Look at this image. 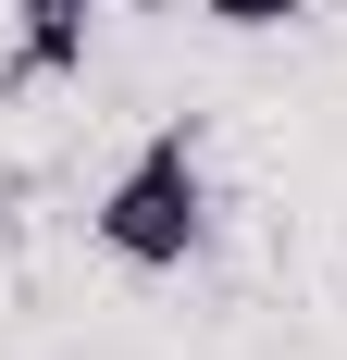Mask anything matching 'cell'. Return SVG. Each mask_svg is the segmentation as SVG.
<instances>
[{
  "instance_id": "3957f363",
  "label": "cell",
  "mask_w": 347,
  "mask_h": 360,
  "mask_svg": "<svg viewBox=\"0 0 347 360\" xmlns=\"http://www.w3.org/2000/svg\"><path fill=\"white\" fill-rule=\"evenodd\" d=\"M199 13H211L223 37H273V25H298L310 0H199Z\"/></svg>"
},
{
  "instance_id": "7a4b0ae2",
  "label": "cell",
  "mask_w": 347,
  "mask_h": 360,
  "mask_svg": "<svg viewBox=\"0 0 347 360\" xmlns=\"http://www.w3.org/2000/svg\"><path fill=\"white\" fill-rule=\"evenodd\" d=\"M13 75H74L87 63V25H100V0H13Z\"/></svg>"
},
{
  "instance_id": "6da1fadb",
  "label": "cell",
  "mask_w": 347,
  "mask_h": 360,
  "mask_svg": "<svg viewBox=\"0 0 347 360\" xmlns=\"http://www.w3.org/2000/svg\"><path fill=\"white\" fill-rule=\"evenodd\" d=\"M100 249L124 261V274H186L211 236V174H199V137L186 124H162V137H137V162L100 186Z\"/></svg>"
}]
</instances>
